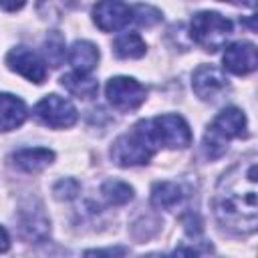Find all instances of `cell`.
<instances>
[{
	"mask_svg": "<svg viewBox=\"0 0 258 258\" xmlns=\"http://www.w3.org/2000/svg\"><path fill=\"white\" fill-rule=\"evenodd\" d=\"M101 194L111 206H125L133 200V187L125 181H119V179L105 181L101 185Z\"/></svg>",
	"mask_w": 258,
	"mask_h": 258,
	"instance_id": "obj_19",
	"label": "cell"
},
{
	"mask_svg": "<svg viewBox=\"0 0 258 258\" xmlns=\"http://www.w3.org/2000/svg\"><path fill=\"white\" fill-rule=\"evenodd\" d=\"M147 46H145V40L137 34V32H127V34H121L115 42H113V52L119 56V58H141L145 54Z\"/></svg>",
	"mask_w": 258,
	"mask_h": 258,
	"instance_id": "obj_18",
	"label": "cell"
},
{
	"mask_svg": "<svg viewBox=\"0 0 258 258\" xmlns=\"http://www.w3.org/2000/svg\"><path fill=\"white\" fill-rule=\"evenodd\" d=\"M69 60L77 73H91L99 62V48L89 40H77L71 46Z\"/></svg>",
	"mask_w": 258,
	"mask_h": 258,
	"instance_id": "obj_15",
	"label": "cell"
},
{
	"mask_svg": "<svg viewBox=\"0 0 258 258\" xmlns=\"http://www.w3.org/2000/svg\"><path fill=\"white\" fill-rule=\"evenodd\" d=\"M20 232L30 242H44L50 234V222L38 202H28L20 208Z\"/></svg>",
	"mask_w": 258,
	"mask_h": 258,
	"instance_id": "obj_11",
	"label": "cell"
},
{
	"mask_svg": "<svg viewBox=\"0 0 258 258\" xmlns=\"http://www.w3.org/2000/svg\"><path fill=\"white\" fill-rule=\"evenodd\" d=\"M191 87L202 101H212L228 91V79L214 64H200L191 75Z\"/></svg>",
	"mask_w": 258,
	"mask_h": 258,
	"instance_id": "obj_10",
	"label": "cell"
},
{
	"mask_svg": "<svg viewBox=\"0 0 258 258\" xmlns=\"http://www.w3.org/2000/svg\"><path fill=\"white\" fill-rule=\"evenodd\" d=\"M147 133L155 147H167V149H183L191 143V131L183 117L165 113L151 121H145Z\"/></svg>",
	"mask_w": 258,
	"mask_h": 258,
	"instance_id": "obj_5",
	"label": "cell"
},
{
	"mask_svg": "<svg viewBox=\"0 0 258 258\" xmlns=\"http://www.w3.org/2000/svg\"><path fill=\"white\" fill-rule=\"evenodd\" d=\"M232 34V22L222 16L220 12L204 10L194 14L191 24H189V36L194 38L196 44H200L208 52H216L222 48Z\"/></svg>",
	"mask_w": 258,
	"mask_h": 258,
	"instance_id": "obj_4",
	"label": "cell"
},
{
	"mask_svg": "<svg viewBox=\"0 0 258 258\" xmlns=\"http://www.w3.org/2000/svg\"><path fill=\"white\" fill-rule=\"evenodd\" d=\"M6 64L10 71L22 75L24 79L32 81V83H42L46 79V67L44 60L30 48L26 46H16L6 54Z\"/></svg>",
	"mask_w": 258,
	"mask_h": 258,
	"instance_id": "obj_9",
	"label": "cell"
},
{
	"mask_svg": "<svg viewBox=\"0 0 258 258\" xmlns=\"http://www.w3.org/2000/svg\"><path fill=\"white\" fill-rule=\"evenodd\" d=\"M224 69L234 75H248L258 67V52L252 42H234L224 52Z\"/></svg>",
	"mask_w": 258,
	"mask_h": 258,
	"instance_id": "obj_12",
	"label": "cell"
},
{
	"mask_svg": "<svg viewBox=\"0 0 258 258\" xmlns=\"http://www.w3.org/2000/svg\"><path fill=\"white\" fill-rule=\"evenodd\" d=\"M10 159L18 169L26 173H36L54 161V151H50L48 147H26L12 153Z\"/></svg>",
	"mask_w": 258,
	"mask_h": 258,
	"instance_id": "obj_13",
	"label": "cell"
},
{
	"mask_svg": "<svg viewBox=\"0 0 258 258\" xmlns=\"http://www.w3.org/2000/svg\"><path fill=\"white\" fill-rule=\"evenodd\" d=\"M8 248H10V236H8L6 228H4V226H0V254H2V252H6Z\"/></svg>",
	"mask_w": 258,
	"mask_h": 258,
	"instance_id": "obj_24",
	"label": "cell"
},
{
	"mask_svg": "<svg viewBox=\"0 0 258 258\" xmlns=\"http://www.w3.org/2000/svg\"><path fill=\"white\" fill-rule=\"evenodd\" d=\"M133 12V20L139 24V26H155L157 22H161V12L149 4H137L135 8H131Z\"/></svg>",
	"mask_w": 258,
	"mask_h": 258,
	"instance_id": "obj_21",
	"label": "cell"
},
{
	"mask_svg": "<svg viewBox=\"0 0 258 258\" xmlns=\"http://www.w3.org/2000/svg\"><path fill=\"white\" fill-rule=\"evenodd\" d=\"M26 105L10 93H0V131H12L26 121Z\"/></svg>",
	"mask_w": 258,
	"mask_h": 258,
	"instance_id": "obj_14",
	"label": "cell"
},
{
	"mask_svg": "<svg viewBox=\"0 0 258 258\" xmlns=\"http://www.w3.org/2000/svg\"><path fill=\"white\" fill-rule=\"evenodd\" d=\"M34 115L40 123L52 129H64L77 123V109L71 101L58 97V95H46L40 99L34 107Z\"/></svg>",
	"mask_w": 258,
	"mask_h": 258,
	"instance_id": "obj_7",
	"label": "cell"
},
{
	"mask_svg": "<svg viewBox=\"0 0 258 258\" xmlns=\"http://www.w3.org/2000/svg\"><path fill=\"white\" fill-rule=\"evenodd\" d=\"M155 149L157 147L147 133L145 121H141L133 127L131 133H125L115 139V143L111 147V159L121 167L143 165L151 159Z\"/></svg>",
	"mask_w": 258,
	"mask_h": 258,
	"instance_id": "obj_3",
	"label": "cell"
},
{
	"mask_svg": "<svg viewBox=\"0 0 258 258\" xmlns=\"http://www.w3.org/2000/svg\"><path fill=\"white\" fill-rule=\"evenodd\" d=\"M79 189H81V185H79L77 179H73V177H64V179H60V181L54 183L52 194H54L56 200H64V202H69V200L77 198Z\"/></svg>",
	"mask_w": 258,
	"mask_h": 258,
	"instance_id": "obj_22",
	"label": "cell"
},
{
	"mask_svg": "<svg viewBox=\"0 0 258 258\" xmlns=\"http://www.w3.org/2000/svg\"><path fill=\"white\" fill-rule=\"evenodd\" d=\"M222 2H234V4H238V2H246V0H222Z\"/></svg>",
	"mask_w": 258,
	"mask_h": 258,
	"instance_id": "obj_26",
	"label": "cell"
},
{
	"mask_svg": "<svg viewBox=\"0 0 258 258\" xmlns=\"http://www.w3.org/2000/svg\"><path fill=\"white\" fill-rule=\"evenodd\" d=\"M183 200V191L173 181H157L151 189V204L159 210H171Z\"/></svg>",
	"mask_w": 258,
	"mask_h": 258,
	"instance_id": "obj_17",
	"label": "cell"
},
{
	"mask_svg": "<svg viewBox=\"0 0 258 258\" xmlns=\"http://www.w3.org/2000/svg\"><path fill=\"white\" fill-rule=\"evenodd\" d=\"M125 248H117V250H89L85 254H125Z\"/></svg>",
	"mask_w": 258,
	"mask_h": 258,
	"instance_id": "obj_25",
	"label": "cell"
},
{
	"mask_svg": "<svg viewBox=\"0 0 258 258\" xmlns=\"http://www.w3.org/2000/svg\"><path fill=\"white\" fill-rule=\"evenodd\" d=\"M105 93H107L109 103L117 111H123V113L135 111L137 107L143 105V101L147 97L145 87L139 81L131 79V77H113V79H109V83L105 87Z\"/></svg>",
	"mask_w": 258,
	"mask_h": 258,
	"instance_id": "obj_6",
	"label": "cell"
},
{
	"mask_svg": "<svg viewBox=\"0 0 258 258\" xmlns=\"http://www.w3.org/2000/svg\"><path fill=\"white\" fill-rule=\"evenodd\" d=\"M60 85H62L71 95H75V97H79V99H91V97H95L97 91H99V83H97L93 77H89V75H85V73H77V71L64 75V77L60 79Z\"/></svg>",
	"mask_w": 258,
	"mask_h": 258,
	"instance_id": "obj_16",
	"label": "cell"
},
{
	"mask_svg": "<svg viewBox=\"0 0 258 258\" xmlns=\"http://www.w3.org/2000/svg\"><path fill=\"white\" fill-rule=\"evenodd\" d=\"M26 4V0H0V8L6 12H16Z\"/></svg>",
	"mask_w": 258,
	"mask_h": 258,
	"instance_id": "obj_23",
	"label": "cell"
},
{
	"mask_svg": "<svg viewBox=\"0 0 258 258\" xmlns=\"http://www.w3.org/2000/svg\"><path fill=\"white\" fill-rule=\"evenodd\" d=\"M93 20L103 32H113L133 20L131 8L123 0H99L93 6Z\"/></svg>",
	"mask_w": 258,
	"mask_h": 258,
	"instance_id": "obj_8",
	"label": "cell"
},
{
	"mask_svg": "<svg viewBox=\"0 0 258 258\" xmlns=\"http://www.w3.org/2000/svg\"><path fill=\"white\" fill-rule=\"evenodd\" d=\"M246 135V115L238 107H226L210 123L204 135V151L210 159H218L226 153L230 139H240Z\"/></svg>",
	"mask_w": 258,
	"mask_h": 258,
	"instance_id": "obj_2",
	"label": "cell"
},
{
	"mask_svg": "<svg viewBox=\"0 0 258 258\" xmlns=\"http://www.w3.org/2000/svg\"><path fill=\"white\" fill-rule=\"evenodd\" d=\"M64 54H67V48H64V38L60 32L52 30L48 32L46 40H44V56H46V62L50 67H60L62 60H64Z\"/></svg>",
	"mask_w": 258,
	"mask_h": 258,
	"instance_id": "obj_20",
	"label": "cell"
},
{
	"mask_svg": "<svg viewBox=\"0 0 258 258\" xmlns=\"http://www.w3.org/2000/svg\"><path fill=\"white\" fill-rule=\"evenodd\" d=\"M218 222L232 234H254L258 226V161L250 153L218 181L214 196Z\"/></svg>",
	"mask_w": 258,
	"mask_h": 258,
	"instance_id": "obj_1",
	"label": "cell"
}]
</instances>
